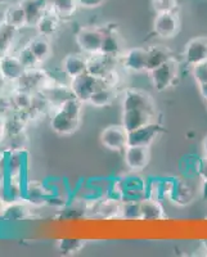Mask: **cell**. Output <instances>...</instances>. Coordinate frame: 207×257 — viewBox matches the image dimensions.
I'll list each match as a JSON object with an SVG mask.
<instances>
[{"label": "cell", "instance_id": "1", "mask_svg": "<svg viewBox=\"0 0 207 257\" xmlns=\"http://www.w3.org/2000/svg\"><path fill=\"white\" fill-rule=\"evenodd\" d=\"M149 75L156 90L165 91L166 89L171 88L178 77V62L175 61V58L170 59L155 70H152Z\"/></svg>", "mask_w": 207, "mask_h": 257}, {"label": "cell", "instance_id": "2", "mask_svg": "<svg viewBox=\"0 0 207 257\" xmlns=\"http://www.w3.org/2000/svg\"><path fill=\"white\" fill-rule=\"evenodd\" d=\"M105 31L96 27H82L76 34V43L86 54H95L100 52Z\"/></svg>", "mask_w": 207, "mask_h": 257}, {"label": "cell", "instance_id": "3", "mask_svg": "<svg viewBox=\"0 0 207 257\" xmlns=\"http://www.w3.org/2000/svg\"><path fill=\"white\" fill-rule=\"evenodd\" d=\"M128 135L123 125L107 126L100 133V143L110 151H124L128 147Z\"/></svg>", "mask_w": 207, "mask_h": 257}, {"label": "cell", "instance_id": "4", "mask_svg": "<svg viewBox=\"0 0 207 257\" xmlns=\"http://www.w3.org/2000/svg\"><path fill=\"white\" fill-rule=\"evenodd\" d=\"M99 85V79L91 76L90 73L85 72L82 73V75H80V76H76L73 77V79H71L70 89L71 91H72L73 96H76V98L81 100V102L88 103L89 98H90V95L93 94V91L95 90Z\"/></svg>", "mask_w": 207, "mask_h": 257}, {"label": "cell", "instance_id": "5", "mask_svg": "<svg viewBox=\"0 0 207 257\" xmlns=\"http://www.w3.org/2000/svg\"><path fill=\"white\" fill-rule=\"evenodd\" d=\"M180 29V20L176 12L158 13L153 21V30L160 38L171 39Z\"/></svg>", "mask_w": 207, "mask_h": 257}, {"label": "cell", "instance_id": "6", "mask_svg": "<svg viewBox=\"0 0 207 257\" xmlns=\"http://www.w3.org/2000/svg\"><path fill=\"white\" fill-rule=\"evenodd\" d=\"M163 127L160 123H156L155 121L151 123L142 126L134 132H130L128 135V146H146L149 147L156 138L162 133Z\"/></svg>", "mask_w": 207, "mask_h": 257}, {"label": "cell", "instance_id": "7", "mask_svg": "<svg viewBox=\"0 0 207 257\" xmlns=\"http://www.w3.org/2000/svg\"><path fill=\"white\" fill-rule=\"evenodd\" d=\"M128 108L144 109V111L152 112V113L156 114V105L151 95L146 91L137 90V89H128L124 93L123 109Z\"/></svg>", "mask_w": 207, "mask_h": 257}, {"label": "cell", "instance_id": "8", "mask_svg": "<svg viewBox=\"0 0 207 257\" xmlns=\"http://www.w3.org/2000/svg\"><path fill=\"white\" fill-rule=\"evenodd\" d=\"M183 57L190 67L207 62V38L199 36L188 41L184 48Z\"/></svg>", "mask_w": 207, "mask_h": 257}, {"label": "cell", "instance_id": "9", "mask_svg": "<svg viewBox=\"0 0 207 257\" xmlns=\"http://www.w3.org/2000/svg\"><path fill=\"white\" fill-rule=\"evenodd\" d=\"M149 147L146 146H128L124 149L125 165L133 171H140L146 169L149 164Z\"/></svg>", "mask_w": 207, "mask_h": 257}, {"label": "cell", "instance_id": "10", "mask_svg": "<svg viewBox=\"0 0 207 257\" xmlns=\"http://www.w3.org/2000/svg\"><path fill=\"white\" fill-rule=\"evenodd\" d=\"M25 66L17 56L11 54H0V76L11 82L20 81L24 76Z\"/></svg>", "mask_w": 207, "mask_h": 257}, {"label": "cell", "instance_id": "11", "mask_svg": "<svg viewBox=\"0 0 207 257\" xmlns=\"http://www.w3.org/2000/svg\"><path fill=\"white\" fill-rule=\"evenodd\" d=\"M80 120L75 118V117L70 116L58 107H56L54 113H53L52 118H50V127L54 133L59 135H70L75 133L79 127Z\"/></svg>", "mask_w": 207, "mask_h": 257}, {"label": "cell", "instance_id": "12", "mask_svg": "<svg viewBox=\"0 0 207 257\" xmlns=\"http://www.w3.org/2000/svg\"><path fill=\"white\" fill-rule=\"evenodd\" d=\"M155 113L138 108L123 109V123L121 125L128 130V133L134 132L137 128L153 122Z\"/></svg>", "mask_w": 207, "mask_h": 257}, {"label": "cell", "instance_id": "13", "mask_svg": "<svg viewBox=\"0 0 207 257\" xmlns=\"http://www.w3.org/2000/svg\"><path fill=\"white\" fill-rule=\"evenodd\" d=\"M123 66L132 72H147V48H132L121 54Z\"/></svg>", "mask_w": 207, "mask_h": 257}, {"label": "cell", "instance_id": "14", "mask_svg": "<svg viewBox=\"0 0 207 257\" xmlns=\"http://www.w3.org/2000/svg\"><path fill=\"white\" fill-rule=\"evenodd\" d=\"M115 58L108 57L103 53H95L88 57V68L86 72L96 79H103L111 70H114Z\"/></svg>", "mask_w": 207, "mask_h": 257}, {"label": "cell", "instance_id": "15", "mask_svg": "<svg viewBox=\"0 0 207 257\" xmlns=\"http://www.w3.org/2000/svg\"><path fill=\"white\" fill-rule=\"evenodd\" d=\"M86 68H88V57L82 56V54L71 53L64 57L62 61V70H63L64 75L70 79L85 73Z\"/></svg>", "mask_w": 207, "mask_h": 257}, {"label": "cell", "instance_id": "16", "mask_svg": "<svg viewBox=\"0 0 207 257\" xmlns=\"http://www.w3.org/2000/svg\"><path fill=\"white\" fill-rule=\"evenodd\" d=\"M3 22L7 26L12 27V29L18 30L29 25V18H27L26 9L24 4H13L7 8L4 13Z\"/></svg>", "mask_w": 207, "mask_h": 257}, {"label": "cell", "instance_id": "17", "mask_svg": "<svg viewBox=\"0 0 207 257\" xmlns=\"http://www.w3.org/2000/svg\"><path fill=\"white\" fill-rule=\"evenodd\" d=\"M103 31H105V36H103L100 53H103V54L108 57H112V58L121 56L123 45H121L119 34L116 32V27H112V29L106 27V29H103Z\"/></svg>", "mask_w": 207, "mask_h": 257}, {"label": "cell", "instance_id": "18", "mask_svg": "<svg viewBox=\"0 0 207 257\" xmlns=\"http://www.w3.org/2000/svg\"><path fill=\"white\" fill-rule=\"evenodd\" d=\"M172 58L174 57L169 48L163 45H152L147 48V72H151L152 70H155Z\"/></svg>", "mask_w": 207, "mask_h": 257}, {"label": "cell", "instance_id": "19", "mask_svg": "<svg viewBox=\"0 0 207 257\" xmlns=\"http://www.w3.org/2000/svg\"><path fill=\"white\" fill-rule=\"evenodd\" d=\"M115 89L116 88L107 86V85H105L100 81V85L93 91L88 103H90L91 105H94L96 108H103V107L111 105L114 100L116 99V90Z\"/></svg>", "mask_w": 207, "mask_h": 257}, {"label": "cell", "instance_id": "20", "mask_svg": "<svg viewBox=\"0 0 207 257\" xmlns=\"http://www.w3.org/2000/svg\"><path fill=\"white\" fill-rule=\"evenodd\" d=\"M165 217L160 201L151 197L140 199V220H160Z\"/></svg>", "mask_w": 207, "mask_h": 257}, {"label": "cell", "instance_id": "21", "mask_svg": "<svg viewBox=\"0 0 207 257\" xmlns=\"http://www.w3.org/2000/svg\"><path fill=\"white\" fill-rule=\"evenodd\" d=\"M58 16L54 12H47L45 11L43 15L40 16L38 21H36L35 27L38 30L39 35L48 38V36L54 35L57 30L59 29V22H58Z\"/></svg>", "mask_w": 207, "mask_h": 257}, {"label": "cell", "instance_id": "22", "mask_svg": "<svg viewBox=\"0 0 207 257\" xmlns=\"http://www.w3.org/2000/svg\"><path fill=\"white\" fill-rule=\"evenodd\" d=\"M29 47L40 63L49 59L50 54H52V48H50L49 41L44 36H39V38L32 39L29 43Z\"/></svg>", "mask_w": 207, "mask_h": 257}, {"label": "cell", "instance_id": "23", "mask_svg": "<svg viewBox=\"0 0 207 257\" xmlns=\"http://www.w3.org/2000/svg\"><path fill=\"white\" fill-rule=\"evenodd\" d=\"M29 215V210L25 205H21L17 202H11L8 206L3 208V212L0 215V219L8 220V221H18V220L26 219Z\"/></svg>", "mask_w": 207, "mask_h": 257}, {"label": "cell", "instance_id": "24", "mask_svg": "<svg viewBox=\"0 0 207 257\" xmlns=\"http://www.w3.org/2000/svg\"><path fill=\"white\" fill-rule=\"evenodd\" d=\"M22 4H24L25 9H26L29 25H34L35 26L36 21L47 11V8H45V2L44 0H26Z\"/></svg>", "mask_w": 207, "mask_h": 257}, {"label": "cell", "instance_id": "25", "mask_svg": "<svg viewBox=\"0 0 207 257\" xmlns=\"http://www.w3.org/2000/svg\"><path fill=\"white\" fill-rule=\"evenodd\" d=\"M77 7V0H53L52 9L58 17L68 18L76 12Z\"/></svg>", "mask_w": 207, "mask_h": 257}, {"label": "cell", "instance_id": "26", "mask_svg": "<svg viewBox=\"0 0 207 257\" xmlns=\"http://www.w3.org/2000/svg\"><path fill=\"white\" fill-rule=\"evenodd\" d=\"M85 245V240L77 238H64L58 242V249L63 254H76L79 253Z\"/></svg>", "mask_w": 207, "mask_h": 257}, {"label": "cell", "instance_id": "27", "mask_svg": "<svg viewBox=\"0 0 207 257\" xmlns=\"http://www.w3.org/2000/svg\"><path fill=\"white\" fill-rule=\"evenodd\" d=\"M12 103L21 111H29L34 105V98L26 90H20L13 95Z\"/></svg>", "mask_w": 207, "mask_h": 257}, {"label": "cell", "instance_id": "28", "mask_svg": "<svg viewBox=\"0 0 207 257\" xmlns=\"http://www.w3.org/2000/svg\"><path fill=\"white\" fill-rule=\"evenodd\" d=\"M17 57L20 58V61L22 62V64H24L26 70H34V68H36L39 64H40V62L38 61L35 54L32 53L31 49H30L29 44L25 45V47L18 52Z\"/></svg>", "mask_w": 207, "mask_h": 257}, {"label": "cell", "instance_id": "29", "mask_svg": "<svg viewBox=\"0 0 207 257\" xmlns=\"http://www.w3.org/2000/svg\"><path fill=\"white\" fill-rule=\"evenodd\" d=\"M152 8L158 13H167V12H176L178 9V0H151Z\"/></svg>", "mask_w": 207, "mask_h": 257}, {"label": "cell", "instance_id": "30", "mask_svg": "<svg viewBox=\"0 0 207 257\" xmlns=\"http://www.w3.org/2000/svg\"><path fill=\"white\" fill-rule=\"evenodd\" d=\"M192 75L194 77L197 85L206 84L207 82V62L199 63L192 67Z\"/></svg>", "mask_w": 207, "mask_h": 257}, {"label": "cell", "instance_id": "31", "mask_svg": "<svg viewBox=\"0 0 207 257\" xmlns=\"http://www.w3.org/2000/svg\"><path fill=\"white\" fill-rule=\"evenodd\" d=\"M77 3H79V7L91 9L102 6L105 3V0H77Z\"/></svg>", "mask_w": 207, "mask_h": 257}, {"label": "cell", "instance_id": "32", "mask_svg": "<svg viewBox=\"0 0 207 257\" xmlns=\"http://www.w3.org/2000/svg\"><path fill=\"white\" fill-rule=\"evenodd\" d=\"M197 170H198V174H199V176H201L202 180H207V156H206V158L202 161L201 164H199L198 169Z\"/></svg>", "mask_w": 207, "mask_h": 257}, {"label": "cell", "instance_id": "33", "mask_svg": "<svg viewBox=\"0 0 207 257\" xmlns=\"http://www.w3.org/2000/svg\"><path fill=\"white\" fill-rule=\"evenodd\" d=\"M198 90H199V93H201L202 98H203V99L207 102V82L206 84L198 85Z\"/></svg>", "mask_w": 207, "mask_h": 257}, {"label": "cell", "instance_id": "34", "mask_svg": "<svg viewBox=\"0 0 207 257\" xmlns=\"http://www.w3.org/2000/svg\"><path fill=\"white\" fill-rule=\"evenodd\" d=\"M6 123L7 120H4V117L0 114V138L3 137L4 133H6Z\"/></svg>", "mask_w": 207, "mask_h": 257}, {"label": "cell", "instance_id": "35", "mask_svg": "<svg viewBox=\"0 0 207 257\" xmlns=\"http://www.w3.org/2000/svg\"><path fill=\"white\" fill-rule=\"evenodd\" d=\"M202 197L207 201V180H203V184H202Z\"/></svg>", "mask_w": 207, "mask_h": 257}, {"label": "cell", "instance_id": "36", "mask_svg": "<svg viewBox=\"0 0 207 257\" xmlns=\"http://www.w3.org/2000/svg\"><path fill=\"white\" fill-rule=\"evenodd\" d=\"M4 202L0 199V215H2V212H3V208H4V205H3Z\"/></svg>", "mask_w": 207, "mask_h": 257}, {"label": "cell", "instance_id": "37", "mask_svg": "<svg viewBox=\"0 0 207 257\" xmlns=\"http://www.w3.org/2000/svg\"><path fill=\"white\" fill-rule=\"evenodd\" d=\"M203 148H204V153H206V156H207V137H206V139H204Z\"/></svg>", "mask_w": 207, "mask_h": 257}, {"label": "cell", "instance_id": "38", "mask_svg": "<svg viewBox=\"0 0 207 257\" xmlns=\"http://www.w3.org/2000/svg\"><path fill=\"white\" fill-rule=\"evenodd\" d=\"M8 3V0H0V4H6Z\"/></svg>", "mask_w": 207, "mask_h": 257}, {"label": "cell", "instance_id": "39", "mask_svg": "<svg viewBox=\"0 0 207 257\" xmlns=\"http://www.w3.org/2000/svg\"><path fill=\"white\" fill-rule=\"evenodd\" d=\"M206 251H207V248H206Z\"/></svg>", "mask_w": 207, "mask_h": 257}]
</instances>
